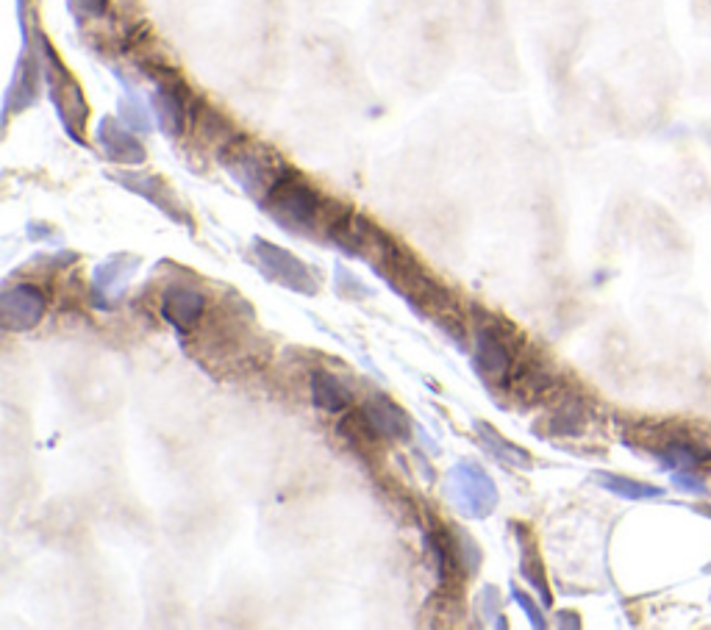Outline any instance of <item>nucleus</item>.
Wrapping results in <instances>:
<instances>
[{
  "mask_svg": "<svg viewBox=\"0 0 711 630\" xmlns=\"http://www.w3.org/2000/svg\"><path fill=\"white\" fill-rule=\"evenodd\" d=\"M262 203L281 228H287L292 234H314L325 236V239L331 236V228L345 214V206L323 198V192H317L312 184H306L292 170L267 192Z\"/></svg>",
  "mask_w": 711,
  "mask_h": 630,
  "instance_id": "1",
  "label": "nucleus"
},
{
  "mask_svg": "<svg viewBox=\"0 0 711 630\" xmlns=\"http://www.w3.org/2000/svg\"><path fill=\"white\" fill-rule=\"evenodd\" d=\"M478 314L484 322H475V345L470 350L475 372L484 378L487 386L500 392L509 381L514 361L528 342L514 322L495 317V314H484V311H478Z\"/></svg>",
  "mask_w": 711,
  "mask_h": 630,
  "instance_id": "2",
  "label": "nucleus"
},
{
  "mask_svg": "<svg viewBox=\"0 0 711 630\" xmlns=\"http://www.w3.org/2000/svg\"><path fill=\"white\" fill-rule=\"evenodd\" d=\"M634 442L650 450L667 470H698L711 461V433L684 422L639 425Z\"/></svg>",
  "mask_w": 711,
  "mask_h": 630,
  "instance_id": "3",
  "label": "nucleus"
},
{
  "mask_svg": "<svg viewBox=\"0 0 711 630\" xmlns=\"http://www.w3.org/2000/svg\"><path fill=\"white\" fill-rule=\"evenodd\" d=\"M220 161L228 167V173L237 178L245 192L262 200L289 173L273 150L264 148V145H256L250 139H242V136H239L237 142L225 145Z\"/></svg>",
  "mask_w": 711,
  "mask_h": 630,
  "instance_id": "4",
  "label": "nucleus"
},
{
  "mask_svg": "<svg viewBox=\"0 0 711 630\" xmlns=\"http://www.w3.org/2000/svg\"><path fill=\"white\" fill-rule=\"evenodd\" d=\"M253 259L259 264V270L278 286H287V289L300 292V295H314L317 292V284H320L317 275L298 256H292L287 250L267 245L259 239L253 245Z\"/></svg>",
  "mask_w": 711,
  "mask_h": 630,
  "instance_id": "5",
  "label": "nucleus"
},
{
  "mask_svg": "<svg viewBox=\"0 0 711 630\" xmlns=\"http://www.w3.org/2000/svg\"><path fill=\"white\" fill-rule=\"evenodd\" d=\"M450 497L467 517H487L498 503V492L481 467L459 464L450 472Z\"/></svg>",
  "mask_w": 711,
  "mask_h": 630,
  "instance_id": "6",
  "label": "nucleus"
},
{
  "mask_svg": "<svg viewBox=\"0 0 711 630\" xmlns=\"http://www.w3.org/2000/svg\"><path fill=\"white\" fill-rule=\"evenodd\" d=\"M48 309V300L42 295V289L34 284L9 286L0 297V314L6 331H31L37 328Z\"/></svg>",
  "mask_w": 711,
  "mask_h": 630,
  "instance_id": "7",
  "label": "nucleus"
},
{
  "mask_svg": "<svg viewBox=\"0 0 711 630\" xmlns=\"http://www.w3.org/2000/svg\"><path fill=\"white\" fill-rule=\"evenodd\" d=\"M159 311H162V317L173 325L175 331L192 334L203 322V317H206V295L187 284L167 286L162 300H159Z\"/></svg>",
  "mask_w": 711,
  "mask_h": 630,
  "instance_id": "8",
  "label": "nucleus"
},
{
  "mask_svg": "<svg viewBox=\"0 0 711 630\" xmlns=\"http://www.w3.org/2000/svg\"><path fill=\"white\" fill-rule=\"evenodd\" d=\"M550 403H553V414L548 417V431L553 433V436L575 439V436H581V433L587 431L589 406L584 397L562 389Z\"/></svg>",
  "mask_w": 711,
  "mask_h": 630,
  "instance_id": "9",
  "label": "nucleus"
},
{
  "mask_svg": "<svg viewBox=\"0 0 711 630\" xmlns=\"http://www.w3.org/2000/svg\"><path fill=\"white\" fill-rule=\"evenodd\" d=\"M362 411L367 414V420L373 422V428L381 433L384 442H406L412 433V422L403 414V408H398L389 397L375 395L367 403H362Z\"/></svg>",
  "mask_w": 711,
  "mask_h": 630,
  "instance_id": "10",
  "label": "nucleus"
},
{
  "mask_svg": "<svg viewBox=\"0 0 711 630\" xmlns=\"http://www.w3.org/2000/svg\"><path fill=\"white\" fill-rule=\"evenodd\" d=\"M309 383H312V400L317 408H323L328 414H345L348 408H353V392L339 381L337 375L325 370H312Z\"/></svg>",
  "mask_w": 711,
  "mask_h": 630,
  "instance_id": "11",
  "label": "nucleus"
},
{
  "mask_svg": "<svg viewBox=\"0 0 711 630\" xmlns=\"http://www.w3.org/2000/svg\"><path fill=\"white\" fill-rule=\"evenodd\" d=\"M475 433H478V442L484 445V450H487L492 458H498L500 464L531 467V456H528L525 450H520V447L509 445L495 428H489V425H484V422H478V425H475Z\"/></svg>",
  "mask_w": 711,
  "mask_h": 630,
  "instance_id": "12",
  "label": "nucleus"
},
{
  "mask_svg": "<svg viewBox=\"0 0 711 630\" xmlns=\"http://www.w3.org/2000/svg\"><path fill=\"white\" fill-rule=\"evenodd\" d=\"M595 481L603 489H609L612 495L623 497V500H659L662 497V489L648 486V483L631 481V478H623V475H612V472H595Z\"/></svg>",
  "mask_w": 711,
  "mask_h": 630,
  "instance_id": "13",
  "label": "nucleus"
},
{
  "mask_svg": "<svg viewBox=\"0 0 711 630\" xmlns=\"http://www.w3.org/2000/svg\"><path fill=\"white\" fill-rule=\"evenodd\" d=\"M528 539H531V536H528V531H525L523 525H517V542H520V547H523V561H520V569H523L525 581L537 589L539 597H542V603H550V589H548V581H545V572H542V564H539L537 547L528 542Z\"/></svg>",
  "mask_w": 711,
  "mask_h": 630,
  "instance_id": "14",
  "label": "nucleus"
},
{
  "mask_svg": "<svg viewBox=\"0 0 711 630\" xmlns=\"http://www.w3.org/2000/svg\"><path fill=\"white\" fill-rule=\"evenodd\" d=\"M673 481L678 489H684V492H692V495H703L706 492V486H703V478H700L695 470H675L673 472Z\"/></svg>",
  "mask_w": 711,
  "mask_h": 630,
  "instance_id": "15",
  "label": "nucleus"
},
{
  "mask_svg": "<svg viewBox=\"0 0 711 630\" xmlns=\"http://www.w3.org/2000/svg\"><path fill=\"white\" fill-rule=\"evenodd\" d=\"M512 597L517 600V603H520V606H523V611L528 614V619H531V625H534V628H545V625H548V622H545V617H542V611L537 608V603H531V600H528V594L520 592L517 586H512Z\"/></svg>",
  "mask_w": 711,
  "mask_h": 630,
  "instance_id": "16",
  "label": "nucleus"
}]
</instances>
